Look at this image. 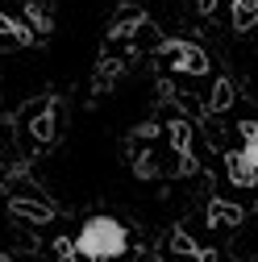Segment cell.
Segmentation results:
<instances>
[{
    "label": "cell",
    "instance_id": "obj_1",
    "mask_svg": "<svg viewBox=\"0 0 258 262\" xmlns=\"http://www.w3.org/2000/svg\"><path fill=\"white\" fill-rule=\"evenodd\" d=\"M129 250V233L117 216H88L75 233V254L83 262H117Z\"/></svg>",
    "mask_w": 258,
    "mask_h": 262
},
{
    "label": "cell",
    "instance_id": "obj_5",
    "mask_svg": "<svg viewBox=\"0 0 258 262\" xmlns=\"http://www.w3.org/2000/svg\"><path fill=\"white\" fill-rule=\"evenodd\" d=\"M212 5H217V0H200V9H204V13H208V9H212Z\"/></svg>",
    "mask_w": 258,
    "mask_h": 262
},
{
    "label": "cell",
    "instance_id": "obj_2",
    "mask_svg": "<svg viewBox=\"0 0 258 262\" xmlns=\"http://www.w3.org/2000/svg\"><path fill=\"white\" fill-rule=\"evenodd\" d=\"M163 58L171 62V67H179V71H191V75H204L208 71V54L196 42H167Z\"/></svg>",
    "mask_w": 258,
    "mask_h": 262
},
{
    "label": "cell",
    "instance_id": "obj_4",
    "mask_svg": "<svg viewBox=\"0 0 258 262\" xmlns=\"http://www.w3.org/2000/svg\"><path fill=\"white\" fill-rule=\"evenodd\" d=\"M229 13L238 29H254L258 25V0H229Z\"/></svg>",
    "mask_w": 258,
    "mask_h": 262
},
{
    "label": "cell",
    "instance_id": "obj_3",
    "mask_svg": "<svg viewBox=\"0 0 258 262\" xmlns=\"http://www.w3.org/2000/svg\"><path fill=\"white\" fill-rule=\"evenodd\" d=\"M9 208H13V216H21V221H29V225H46V221L54 216V208H50V204L21 200V195H13V200H9Z\"/></svg>",
    "mask_w": 258,
    "mask_h": 262
}]
</instances>
